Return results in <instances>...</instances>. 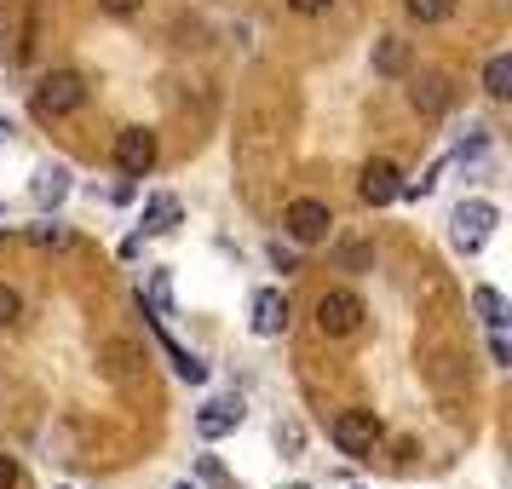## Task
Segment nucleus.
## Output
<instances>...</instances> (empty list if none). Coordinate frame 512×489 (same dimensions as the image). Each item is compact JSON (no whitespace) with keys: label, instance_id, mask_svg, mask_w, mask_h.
Wrapping results in <instances>:
<instances>
[{"label":"nucleus","instance_id":"obj_13","mask_svg":"<svg viewBox=\"0 0 512 489\" xmlns=\"http://www.w3.org/2000/svg\"><path fill=\"white\" fill-rule=\"evenodd\" d=\"M156 340H162V351H167V357H173V369H179V380H190V386H202V380H208V363H202L196 351L173 346V340H167L162 328H156Z\"/></svg>","mask_w":512,"mask_h":489},{"label":"nucleus","instance_id":"obj_29","mask_svg":"<svg viewBox=\"0 0 512 489\" xmlns=\"http://www.w3.org/2000/svg\"><path fill=\"white\" fill-rule=\"evenodd\" d=\"M6 139H12V121L0 116V150H6Z\"/></svg>","mask_w":512,"mask_h":489},{"label":"nucleus","instance_id":"obj_6","mask_svg":"<svg viewBox=\"0 0 512 489\" xmlns=\"http://www.w3.org/2000/svg\"><path fill=\"white\" fill-rule=\"evenodd\" d=\"M116 167L127 179H144L156 167V133L150 127H121L116 133Z\"/></svg>","mask_w":512,"mask_h":489},{"label":"nucleus","instance_id":"obj_7","mask_svg":"<svg viewBox=\"0 0 512 489\" xmlns=\"http://www.w3.org/2000/svg\"><path fill=\"white\" fill-rule=\"evenodd\" d=\"M248 328H254L259 340L288 334V294L282 288H259L254 300H248Z\"/></svg>","mask_w":512,"mask_h":489},{"label":"nucleus","instance_id":"obj_1","mask_svg":"<svg viewBox=\"0 0 512 489\" xmlns=\"http://www.w3.org/2000/svg\"><path fill=\"white\" fill-rule=\"evenodd\" d=\"M87 104V81L75 70H52V75H41V87H35V116L41 121H52V116H75Z\"/></svg>","mask_w":512,"mask_h":489},{"label":"nucleus","instance_id":"obj_11","mask_svg":"<svg viewBox=\"0 0 512 489\" xmlns=\"http://www.w3.org/2000/svg\"><path fill=\"white\" fill-rule=\"evenodd\" d=\"M29 196H35L41 208H58V202L70 196V167H58V162L35 167V179H29Z\"/></svg>","mask_w":512,"mask_h":489},{"label":"nucleus","instance_id":"obj_23","mask_svg":"<svg viewBox=\"0 0 512 489\" xmlns=\"http://www.w3.org/2000/svg\"><path fill=\"white\" fill-rule=\"evenodd\" d=\"M277 449H288V455H300V449H305V432L294 426V420H288V426H277Z\"/></svg>","mask_w":512,"mask_h":489},{"label":"nucleus","instance_id":"obj_12","mask_svg":"<svg viewBox=\"0 0 512 489\" xmlns=\"http://www.w3.org/2000/svg\"><path fill=\"white\" fill-rule=\"evenodd\" d=\"M179 219H185V208H179V196H150V202H144V219H139V236H162V231H173V225H179Z\"/></svg>","mask_w":512,"mask_h":489},{"label":"nucleus","instance_id":"obj_24","mask_svg":"<svg viewBox=\"0 0 512 489\" xmlns=\"http://www.w3.org/2000/svg\"><path fill=\"white\" fill-rule=\"evenodd\" d=\"M98 6H104L110 18H133V12H139L144 0H98Z\"/></svg>","mask_w":512,"mask_h":489},{"label":"nucleus","instance_id":"obj_18","mask_svg":"<svg viewBox=\"0 0 512 489\" xmlns=\"http://www.w3.org/2000/svg\"><path fill=\"white\" fill-rule=\"evenodd\" d=\"M29 242H35V248H41V254H58V248H70V225H58V219H41V225H35V231H29Z\"/></svg>","mask_w":512,"mask_h":489},{"label":"nucleus","instance_id":"obj_4","mask_svg":"<svg viewBox=\"0 0 512 489\" xmlns=\"http://www.w3.org/2000/svg\"><path fill=\"white\" fill-rule=\"evenodd\" d=\"M328 438H334L340 455L363 461V455H374V443H380V420H374V409H346V415L328 426Z\"/></svg>","mask_w":512,"mask_h":489},{"label":"nucleus","instance_id":"obj_22","mask_svg":"<svg viewBox=\"0 0 512 489\" xmlns=\"http://www.w3.org/2000/svg\"><path fill=\"white\" fill-rule=\"evenodd\" d=\"M196 472H202V484H213V489H225V484H231V478H225V466L213 461V455H202V461H196Z\"/></svg>","mask_w":512,"mask_h":489},{"label":"nucleus","instance_id":"obj_5","mask_svg":"<svg viewBox=\"0 0 512 489\" xmlns=\"http://www.w3.org/2000/svg\"><path fill=\"white\" fill-rule=\"evenodd\" d=\"M449 225H455V248L461 254H478L489 236H495V225H501V208L495 202H461Z\"/></svg>","mask_w":512,"mask_h":489},{"label":"nucleus","instance_id":"obj_26","mask_svg":"<svg viewBox=\"0 0 512 489\" xmlns=\"http://www.w3.org/2000/svg\"><path fill=\"white\" fill-rule=\"evenodd\" d=\"M489 357H495L501 369H507V363H512V346H507V340H501V328H495V340H489Z\"/></svg>","mask_w":512,"mask_h":489},{"label":"nucleus","instance_id":"obj_15","mask_svg":"<svg viewBox=\"0 0 512 489\" xmlns=\"http://www.w3.org/2000/svg\"><path fill=\"white\" fill-rule=\"evenodd\" d=\"M139 300L150 305V317H167V311H173V271H150Z\"/></svg>","mask_w":512,"mask_h":489},{"label":"nucleus","instance_id":"obj_2","mask_svg":"<svg viewBox=\"0 0 512 489\" xmlns=\"http://www.w3.org/2000/svg\"><path fill=\"white\" fill-rule=\"evenodd\" d=\"M282 231L294 236L300 248H317V242H328V231H334V208L317 202V196H300V202L282 208Z\"/></svg>","mask_w":512,"mask_h":489},{"label":"nucleus","instance_id":"obj_21","mask_svg":"<svg viewBox=\"0 0 512 489\" xmlns=\"http://www.w3.org/2000/svg\"><path fill=\"white\" fill-rule=\"evenodd\" d=\"M334 254H340V265H346V271H363V265L374 259V248H369V242H340Z\"/></svg>","mask_w":512,"mask_h":489},{"label":"nucleus","instance_id":"obj_25","mask_svg":"<svg viewBox=\"0 0 512 489\" xmlns=\"http://www.w3.org/2000/svg\"><path fill=\"white\" fill-rule=\"evenodd\" d=\"M0 489H18V461L12 455H0Z\"/></svg>","mask_w":512,"mask_h":489},{"label":"nucleus","instance_id":"obj_28","mask_svg":"<svg viewBox=\"0 0 512 489\" xmlns=\"http://www.w3.org/2000/svg\"><path fill=\"white\" fill-rule=\"evenodd\" d=\"M271 265H277V271H294L300 259H294V254H288V248H282V242H277V248H271Z\"/></svg>","mask_w":512,"mask_h":489},{"label":"nucleus","instance_id":"obj_19","mask_svg":"<svg viewBox=\"0 0 512 489\" xmlns=\"http://www.w3.org/2000/svg\"><path fill=\"white\" fill-rule=\"evenodd\" d=\"M403 12H409L415 24H443V18L455 12V0H403Z\"/></svg>","mask_w":512,"mask_h":489},{"label":"nucleus","instance_id":"obj_3","mask_svg":"<svg viewBox=\"0 0 512 489\" xmlns=\"http://www.w3.org/2000/svg\"><path fill=\"white\" fill-rule=\"evenodd\" d=\"M363 294H351V288H328L323 300H317V328H323L328 340H346V334H357L363 328Z\"/></svg>","mask_w":512,"mask_h":489},{"label":"nucleus","instance_id":"obj_14","mask_svg":"<svg viewBox=\"0 0 512 489\" xmlns=\"http://www.w3.org/2000/svg\"><path fill=\"white\" fill-rule=\"evenodd\" d=\"M374 70L380 75H409V47H403L397 35H380V41H374Z\"/></svg>","mask_w":512,"mask_h":489},{"label":"nucleus","instance_id":"obj_17","mask_svg":"<svg viewBox=\"0 0 512 489\" xmlns=\"http://www.w3.org/2000/svg\"><path fill=\"white\" fill-rule=\"evenodd\" d=\"M484 93L489 98H512V58L507 52H495V58L484 64Z\"/></svg>","mask_w":512,"mask_h":489},{"label":"nucleus","instance_id":"obj_16","mask_svg":"<svg viewBox=\"0 0 512 489\" xmlns=\"http://www.w3.org/2000/svg\"><path fill=\"white\" fill-rule=\"evenodd\" d=\"M472 305H478V317H484V328L489 334H495V328H507V300H501V288H478V294H472Z\"/></svg>","mask_w":512,"mask_h":489},{"label":"nucleus","instance_id":"obj_10","mask_svg":"<svg viewBox=\"0 0 512 489\" xmlns=\"http://www.w3.org/2000/svg\"><path fill=\"white\" fill-rule=\"evenodd\" d=\"M409 104H415L420 116H443V110L455 104V87H449V75H420L415 87H409Z\"/></svg>","mask_w":512,"mask_h":489},{"label":"nucleus","instance_id":"obj_9","mask_svg":"<svg viewBox=\"0 0 512 489\" xmlns=\"http://www.w3.org/2000/svg\"><path fill=\"white\" fill-rule=\"evenodd\" d=\"M242 415H248L242 397H208V403L196 409V432H202V438H231L236 426H242Z\"/></svg>","mask_w":512,"mask_h":489},{"label":"nucleus","instance_id":"obj_27","mask_svg":"<svg viewBox=\"0 0 512 489\" xmlns=\"http://www.w3.org/2000/svg\"><path fill=\"white\" fill-rule=\"evenodd\" d=\"M288 6H294L300 18H317V12H328V0H288Z\"/></svg>","mask_w":512,"mask_h":489},{"label":"nucleus","instance_id":"obj_30","mask_svg":"<svg viewBox=\"0 0 512 489\" xmlns=\"http://www.w3.org/2000/svg\"><path fill=\"white\" fill-rule=\"evenodd\" d=\"M282 489H311V484H282Z\"/></svg>","mask_w":512,"mask_h":489},{"label":"nucleus","instance_id":"obj_20","mask_svg":"<svg viewBox=\"0 0 512 489\" xmlns=\"http://www.w3.org/2000/svg\"><path fill=\"white\" fill-rule=\"evenodd\" d=\"M18 317H24V294L0 282V328H12V323H18Z\"/></svg>","mask_w":512,"mask_h":489},{"label":"nucleus","instance_id":"obj_8","mask_svg":"<svg viewBox=\"0 0 512 489\" xmlns=\"http://www.w3.org/2000/svg\"><path fill=\"white\" fill-rule=\"evenodd\" d=\"M397 190H403V173H397V162H386V156H374V162L363 167V179H357V196H363L369 208L397 202Z\"/></svg>","mask_w":512,"mask_h":489}]
</instances>
